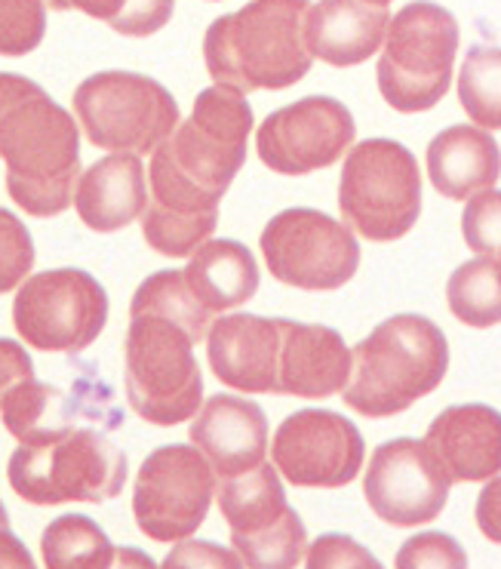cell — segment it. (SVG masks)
I'll return each mask as SVG.
<instances>
[{
	"label": "cell",
	"instance_id": "17",
	"mask_svg": "<svg viewBox=\"0 0 501 569\" xmlns=\"http://www.w3.org/2000/svg\"><path fill=\"white\" fill-rule=\"evenodd\" d=\"M283 318L228 315L212 320L207 358L216 379L243 395H274Z\"/></svg>",
	"mask_w": 501,
	"mask_h": 569
},
{
	"label": "cell",
	"instance_id": "8",
	"mask_svg": "<svg viewBox=\"0 0 501 569\" xmlns=\"http://www.w3.org/2000/svg\"><path fill=\"white\" fill-rule=\"evenodd\" d=\"M344 226L370 240H397L422 216L419 160L394 139H367L348 151L339 182Z\"/></svg>",
	"mask_w": 501,
	"mask_h": 569
},
{
	"label": "cell",
	"instance_id": "33",
	"mask_svg": "<svg viewBox=\"0 0 501 569\" xmlns=\"http://www.w3.org/2000/svg\"><path fill=\"white\" fill-rule=\"evenodd\" d=\"M83 13L96 16V19H106L108 26L120 31V34H154L160 28L170 22L172 3H80Z\"/></svg>",
	"mask_w": 501,
	"mask_h": 569
},
{
	"label": "cell",
	"instance_id": "16",
	"mask_svg": "<svg viewBox=\"0 0 501 569\" xmlns=\"http://www.w3.org/2000/svg\"><path fill=\"white\" fill-rule=\"evenodd\" d=\"M452 480L440 468L424 440L397 437L375 447L370 471L363 480V496L379 520L394 527H419L447 505Z\"/></svg>",
	"mask_w": 501,
	"mask_h": 569
},
{
	"label": "cell",
	"instance_id": "34",
	"mask_svg": "<svg viewBox=\"0 0 501 569\" xmlns=\"http://www.w3.org/2000/svg\"><path fill=\"white\" fill-rule=\"evenodd\" d=\"M462 234L477 252L501 250V191H483L468 200L462 212Z\"/></svg>",
	"mask_w": 501,
	"mask_h": 569
},
{
	"label": "cell",
	"instance_id": "1",
	"mask_svg": "<svg viewBox=\"0 0 501 569\" xmlns=\"http://www.w3.org/2000/svg\"><path fill=\"white\" fill-rule=\"evenodd\" d=\"M252 106L231 87L198 93L188 120L151 158V198L142 234L160 256L182 259L210 243L219 226V200L247 160Z\"/></svg>",
	"mask_w": 501,
	"mask_h": 569
},
{
	"label": "cell",
	"instance_id": "7",
	"mask_svg": "<svg viewBox=\"0 0 501 569\" xmlns=\"http://www.w3.org/2000/svg\"><path fill=\"white\" fill-rule=\"evenodd\" d=\"M71 102L87 139L114 154H154L182 123L170 90L132 71H99L80 80Z\"/></svg>",
	"mask_w": 501,
	"mask_h": 569
},
{
	"label": "cell",
	"instance_id": "24",
	"mask_svg": "<svg viewBox=\"0 0 501 569\" xmlns=\"http://www.w3.org/2000/svg\"><path fill=\"white\" fill-rule=\"evenodd\" d=\"M186 280L212 315L250 302L259 290V266L240 240H210L191 256Z\"/></svg>",
	"mask_w": 501,
	"mask_h": 569
},
{
	"label": "cell",
	"instance_id": "21",
	"mask_svg": "<svg viewBox=\"0 0 501 569\" xmlns=\"http://www.w3.org/2000/svg\"><path fill=\"white\" fill-rule=\"evenodd\" d=\"M391 26V7L375 3H314L304 13V40L308 53L335 68L360 66L379 53Z\"/></svg>",
	"mask_w": 501,
	"mask_h": 569
},
{
	"label": "cell",
	"instance_id": "13",
	"mask_svg": "<svg viewBox=\"0 0 501 569\" xmlns=\"http://www.w3.org/2000/svg\"><path fill=\"white\" fill-rule=\"evenodd\" d=\"M259 243L268 271L299 290H339L360 268V243L351 228L311 207L278 212Z\"/></svg>",
	"mask_w": 501,
	"mask_h": 569
},
{
	"label": "cell",
	"instance_id": "31",
	"mask_svg": "<svg viewBox=\"0 0 501 569\" xmlns=\"http://www.w3.org/2000/svg\"><path fill=\"white\" fill-rule=\"evenodd\" d=\"M397 569H468L464 548L449 532H419L400 545Z\"/></svg>",
	"mask_w": 501,
	"mask_h": 569
},
{
	"label": "cell",
	"instance_id": "19",
	"mask_svg": "<svg viewBox=\"0 0 501 569\" xmlns=\"http://www.w3.org/2000/svg\"><path fill=\"white\" fill-rule=\"evenodd\" d=\"M351 367V348L344 345L342 332L317 323L283 320L274 395L308 400L332 398L348 388Z\"/></svg>",
	"mask_w": 501,
	"mask_h": 569
},
{
	"label": "cell",
	"instance_id": "15",
	"mask_svg": "<svg viewBox=\"0 0 501 569\" xmlns=\"http://www.w3.org/2000/svg\"><path fill=\"white\" fill-rule=\"evenodd\" d=\"M363 435L332 410H299L278 425L274 468L295 487L339 490L363 468Z\"/></svg>",
	"mask_w": 501,
	"mask_h": 569
},
{
	"label": "cell",
	"instance_id": "2",
	"mask_svg": "<svg viewBox=\"0 0 501 569\" xmlns=\"http://www.w3.org/2000/svg\"><path fill=\"white\" fill-rule=\"evenodd\" d=\"M0 158L7 191L31 216L50 219L74 203L80 182V127L50 93L0 71Z\"/></svg>",
	"mask_w": 501,
	"mask_h": 569
},
{
	"label": "cell",
	"instance_id": "4",
	"mask_svg": "<svg viewBox=\"0 0 501 569\" xmlns=\"http://www.w3.org/2000/svg\"><path fill=\"white\" fill-rule=\"evenodd\" d=\"M449 372V345L434 320L394 315L354 348L344 403L360 416L384 419L431 395Z\"/></svg>",
	"mask_w": 501,
	"mask_h": 569
},
{
	"label": "cell",
	"instance_id": "35",
	"mask_svg": "<svg viewBox=\"0 0 501 569\" xmlns=\"http://www.w3.org/2000/svg\"><path fill=\"white\" fill-rule=\"evenodd\" d=\"M304 569H384L375 557L344 532H327L308 548Z\"/></svg>",
	"mask_w": 501,
	"mask_h": 569
},
{
	"label": "cell",
	"instance_id": "27",
	"mask_svg": "<svg viewBox=\"0 0 501 569\" xmlns=\"http://www.w3.org/2000/svg\"><path fill=\"white\" fill-rule=\"evenodd\" d=\"M447 302L468 327L487 330L501 323V259L480 256L455 268L449 274Z\"/></svg>",
	"mask_w": 501,
	"mask_h": 569
},
{
	"label": "cell",
	"instance_id": "9",
	"mask_svg": "<svg viewBox=\"0 0 501 569\" xmlns=\"http://www.w3.org/2000/svg\"><path fill=\"white\" fill-rule=\"evenodd\" d=\"M459 53V22L447 7L409 3L391 19L379 59V90L397 111H428L449 90Z\"/></svg>",
	"mask_w": 501,
	"mask_h": 569
},
{
	"label": "cell",
	"instance_id": "37",
	"mask_svg": "<svg viewBox=\"0 0 501 569\" xmlns=\"http://www.w3.org/2000/svg\"><path fill=\"white\" fill-rule=\"evenodd\" d=\"M34 379V363L26 348L13 339H0V407L16 385Z\"/></svg>",
	"mask_w": 501,
	"mask_h": 569
},
{
	"label": "cell",
	"instance_id": "5",
	"mask_svg": "<svg viewBox=\"0 0 501 569\" xmlns=\"http://www.w3.org/2000/svg\"><path fill=\"white\" fill-rule=\"evenodd\" d=\"M26 502H108L127 483V456L96 428H71L19 443L7 465Z\"/></svg>",
	"mask_w": 501,
	"mask_h": 569
},
{
	"label": "cell",
	"instance_id": "11",
	"mask_svg": "<svg viewBox=\"0 0 501 569\" xmlns=\"http://www.w3.org/2000/svg\"><path fill=\"white\" fill-rule=\"evenodd\" d=\"M13 323L31 348L74 355L106 330L108 292L80 268L40 271L16 292Z\"/></svg>",
	"mask_w": 501,
	"mask_h": 569
},
{
	"label": "cell",
	"instance_id": "12",
	"mask_svg": "<svg viewBox=\"0 0 501 569\" xmlns=\"http://www.w3.org/2000/svg\"><path fill=\"white\" fill-rule=\"evenodd\" d=\"M216 471L198 447L167 443L148 456L132 487V515L154 542H186L210 515Z\"/></svg>",
	"mask_w": 501,
	"mask_h": 569
},
{
	"label": "cell",
	"instance_id": "3",
	"mask_svg": "<svg viewBox=\"0 0 501 569\" xmlns=\"http://www.w3.org/2000/svg\"><path fill=\"white\" fill-rule=\"evenodd\" d=\"M304 13L308 3L264 0L219 16L203 38L210 78L238 93L287 90L299 83L314 66L304 40Z\"/></svg>",
	"mask_w": 501,
	"mask_h": 569
},
{
	"label": "cell",
	"instance_id": "26",
	"mask_svg": "<svg viewBox=\"0 0 501 569\" xmlns=\"http://www.w3.org/2000/svg\"><path fill=\"white\" fill-rule=\"evenodd\" d=\"M114 545L93 517L62 515L40 536L47 569H111Z\"/></svg>",
	"mask_w": 501,
	"mask_h": 569
},
{
	"label": "cell",
	"instance_id": "20",
	"mask_svg": "<svg viewBox=\"0 0 501 569\" xmlns=\"http://www.w3.org/2000/svg\"><path fill=\"white\" fill-rule=\"evenodd\" d=\"M424 443L452 483L489 480L501 471V412L487 403L449 407L431 422Z\"/></svg>",
	"mask_w": 501,
	"mask_h": 569
},
{
	"label": "cell",
	"instance_id": "10",
	"mask_svg": "<svg viewBox=\"0 0 501 569\" xmlns=\"http://www.w3.org/2000/svg\"><path fill=\"white\" fill-rule=\"evenodd\" d=\"M222 517L231 527V545L247 569H295L308 551V530L287 502L274 465L247 475L224 477L216 487Z\"/></svg>",
	"mask_w": 501,
	"mask_h": 569
},
{
	"label": "cell",
	"instance_id": "25",
	"mask_svg": "<svg viewBox=\"0 0 501 569\" xmlns=\"http://www.w3.org/2000/svg\"><path fill=\"white\" fill-rule=\"evenodd\" d=\"M80 400L68 398L66 391H59L53 385H43L38 379L16 385L10 398L3 400L0 416L3 428L19 440H34V437L56 435V431H71L83 428L80 425Z\"/></svg>",
	"mask_w": 501,
	"mask_h": 569
},
{
	"label": "cell",
	"instance_id": "40",
	"mask_svg": "<svg viewBox=\"0 0 501 569\" xmlns=\"http://www.w3.org/2000/svg\"><path fill=\"white\" fill-rule=\"evenodd\" d=\"M111 569H160L151 557L142 551V548H118L114 551V563H111Z\"/></svg>",
	"mask_w": 501,
	"mask_h": 569
},
{
	"label": "cell",
	"instance_id": "22",
	"mask_svg": "<svg viewBox=\"0 0 501 569\" xmlns=\"http://www.w3.org/2000/svg\"><path fill=\"white\" fill-rule=\"evenodd\" d=\"M148 207V186L142 158L108 154L83 170L74 188V210L93 231H120L139 219Z\"/></svg>",
	"mask_w": 501,
	"mask_h": 569
},
{
	"label": "cell",
	"instance_id": "39",
	"mask_svg": "<svg viewBox=\"0 0 501 569\" xmlns=\"http://www.w3.org/2000/svg\"><path fill=\"white\" fill-rule=\"evenodd\" d=\"M0 569H38L26 542L10 530H0Z\"/></svg>",
	"mask_w": 501,
	"mask_h": 569
},
{
	"label": "cell",
	"instance_id": "18",
	"mask_svg": "<svg viewBox=\"0 0 501 569\" xmlns=\"http://www.w3.org/2000/svg\"><path fill=\"white\" fill-rule=\"evenodd\" d=\"M191 440L222 480L240 477L264 465L268 419L255 400L212 395L191 422Z\"/></svg>",
	"mask_w": 501,
	"mask_h": 569
},
{
	"label": "cell",
	"instance_id": "32",
	"mask_svg": "<svg viewBox=\"0 0 501 569\" xmlns=\"http://www.w3.org/2000/svg\"><path fill=\"white\" fill-rule=\"evenodd\" d=\"M47 31L43 3H0V56H26Z\"/></svg>",
	"mask_w": 501,
	"mask_h": 569
},
{
	"label": "cell",
	"instance_id": "38",
	"mask_svg": "<svg viewBox=\"0 0 501 569\" xmlns=\"http://www.w3.org/2000/svg\"><path fill=\"white\" fill-rule=\"evenodd\" d=\"M477 527L487 539L501 545V475L492 477L477 499Z\"/></svg>",
	"mask_w": 501,
	"mask_h": 569
},
{
	"label": "cell",
	"instance_id": "29",
	"mask_svg": "<svg viewBox=\"0 0 501 569\" xmlns=\"http://www.w3.org/2000/svg\"><path fill=\"white\" fill-rule=\"evenodd\" d=\"M459 99L474 127L501 130V50L471 47L459 71Z\"/></svg>",
	"mask_w": 501,
	"mask_h": 569
},
{
	"label": "cell",
	"instance_id": "36",
	"mask_svg": "<svg viewBox=\"0 0 501 569\" xmlns=\"http://www.w3.org/2000/svg\"><path fill=\"white\" fill-rule=\"evenodd\" d=\"M160 569H247L240 557L219 542H200V539H186L172 548Z\"/></svg>",
	"mask_w": 501,
	"mask_h": 569
},
{
	"label": "cell",
	"instance_id": "23",
	"mask_svg": "<svg viewBox=\"0 0 501 569\" xmlns=\"http://www.w3.org/2000/svg\"><path fill=\"white\" fill-rule=\"evenodd\" d=\"M431 186L449 200H471L499 182V142L474 123H455L437 133L428 146Z\"/></svg>",
	"mask_w": 501,
	"mask_h": 569
},
{
	"label": "cell",
	"instance_id": "28",
	"mask_svg": "<svg viewBox=\"0 0 501 569\" xmlns=\"http://www.w3.org/2000/svg\"><path fill=\"white\" fill-rule=\"evenodd\" d=\"M132 315H158L172 320L179 330L191 336V342H200L210 332V311L198 302L186 280V271H158L139 283L132 296Z\"/></svg>",
	"mask_w": 501,
	"mask_h": 569
},
{
	"label": "cell",
	"instance_id": "30",
	"mask_svg": "<svg viewBox=\"0 0 501 569\" xmlns=\"http://www.w3.org/2000/svg\"><path fill=\"white\" fill-rule=\"evenodd\" d=\"M34 240L22 219L0 207V292H10L31 278L34 268Z\"/></svg>",
	"mask_w": 501,
	"mask_h": 569
},
{
	"label": "cell",
	"instance_id": "14",
	"mask_svg": "<svg viewBox=\"0 0 501 569\" xmlns=\"http://www.w3.org/2000/svg\"><path fill=\"white\" fill-rule=\"evenodd\" d=\"M354 133V118L339 99L304 96L262 120L255 130V151L268 170L280 176H308L348 154Z\"/></svg>",
	"mask_w": 501,
	"mask_h": 569
},
{
	"label": "cell",
	"instance_id": "41",
	"mask_svg": "<svg viewBox=\"0 0 501 569\" xmlns=\"http://www.w3.org/2000/svg\"><path fill=\"white\" fill-rule=\"evenodd\" d=\"M0 530H10V515H7L3 502H0Z\"/></svg>",
	"mask_w": 501,
	"mask_h": 569
},
{
	"label": "cell",
	"instance_id": "6",
	"mask_svg": "<svg viewBox=\"0 0 501 569\" xmlns=\"http://www.w3.org/2000/svg\"><path fill=\"white\" fill-rule=\"evenodd\" d=\"M191 348V336L172 320L132 315L123 345V382L136 416L160 428L198 416L203 407V376Z\"/></svg>",
	"mask_w": 501,
	"mask_h": 569
}]
</instances>
